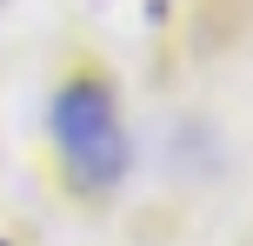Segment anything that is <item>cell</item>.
I'll use <instances>...</instances> for the list:
<instances>
[{"label":"cell","mask_w":253,"mask_h":246,"mask_svg":"<svg viewBox=\"0 0 253 246\" xmlns=\"http://www.w3.org/2000/svg\"><path fill=\"white\" fill-rule=\"evenodd\" d=\"M0 246H7V240H0Z\"/></svg>","instance_id":"2"},{"label":"cell","mask_w":253,"mask_h":246,"mask_svg":"<svg viewBox=\"0 0 253 246\" xmlns=\"http://www.w3.org/2000/svg\"><path fill=\"white\" fill-rule=\"evenodd\" d=\"M53 146L80 193H114L126 173V127L100 80H67L53 93Z\"/></svg>","instance_id":"1"}]
</instances>
